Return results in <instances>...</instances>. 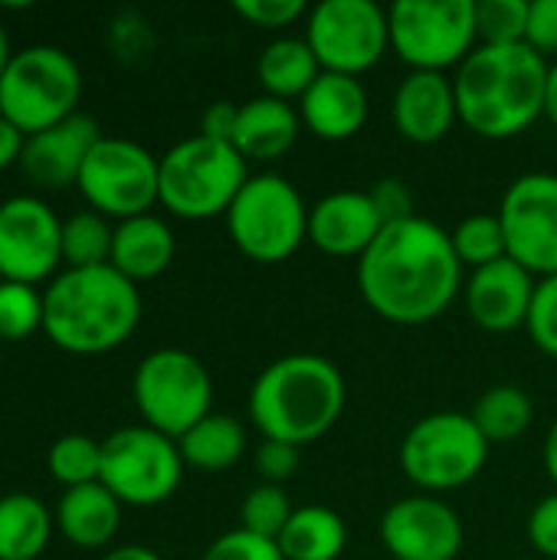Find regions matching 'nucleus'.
Listing matches in <instances>:
<instances>
[{
  "instance_id": "f257e3e1",
  "label": "nucleus",
  "mask_w": 557,
  "mask_h": 560,
  "mask_svg": "<svg viewBox=\"0 0 557 560\" xmlns=\"http://www.w3.org/2000/svg\"><path fill=\"white\" fill-rule=\"evenodd\" d=\"M358 289L394 325L440 318L463 289V262L453 236L423 217L387 223L358 259Z\"/></svg>"
},
{
  "instance_id": "f03ea898",
  "label": "nucleus",
  "mask_w": 557,
  "mask_h": 560,
  "mask_svg": "<svg viewBox=\"0 0 557 560\" xmlns=\"http://www.w3.org/2000/svg\"><path fill=\"white\" fill-rule=\"evenodd\" d=\"M548 69L529 43L476 46L453 79L460 118L483 138L522 135L545 115Z\"/></svg>"
},
{
  "instance_id": "7ed1b4c3",
  "label": "nucleus",
  "mask_w": 557,
  "mask_h": 560,
  "mask_svg": "<svg viewBox=\"0 0 557 560\" xmlns=\"http://www.w3.org/2000/svg\"><path fill=\"white\" fill-rule=\"evenodd\" d=\"M141 322V295L115 266L66 269L43 289V331L69 354H105Z\"/></svg>"
},
{
  "instance_id": "20e7f679",
  "label": "nucleus",
  "mask_w": 557,
  "mask_h": 560,
  "mask_svg": "<svg viewBox=\"0 0 557 560\" xmlns=\"http://www.w3.org/2000/svg\"><path fill=\"white\" fill-rule=\"evenodd\" d=\"M345 410V377L318 354L272 361L250 390V420L263 440L305 446L325 436Z\"/></svg>"
},
{
  "instance_id": "39448f33",
  "label": "nucleus",
  "mask_w": 557,
  "mask_h": 560,
  "mask_svg": "<svg viewBox=\"0 0 557 560\" xmlns=\"http://www.w3.org/2000/svg\"><path fill=\"white\" fill-rule=\"evenodd\" d=\"M246 180V158L233 144L194 135L161 158L158 200L174 217L210 220L233 207Z\"/></svg>"
},
{
  "instance_id": "423d86ee",
  "label": "nucleus",
  "mask_w": 557,
  "mask_h": 560,
  "mask_svg": "<svg viewBox=\"0 0 557 560\" xmlns=\"http://www.w3.org/2000/svg\"><path fill=\"white\" fill-rule=\"evenodd\" d=\"M82 72L59 46H26L10 56L0 79V115L23 135L46 131L76 115Z\"/></svg>"
},
{
  "instance_id": "0eeeda50",
  "label": "nucleus",
  "mask_w": 557,
  "mask_h": 560,
  "mask_svg": "<svg viewBox=\"0 0 557 560\" xmlns=\"http://www.w3.org/2000/svg\"><path fill=\"white\" fill-rule=\"evenodd\" d=\"M227 230L243 256L256 262H282L302 246V240H309V210L286 177L259 174L243 184L227 210Z\"/></svg>"
},
{
  "instance_id": "6e6552de",
  "label": "nucleus",
  "mask_w": 557,
  "mask_h": 560,
  "mask_svg": "<svg viewBox=\"0 0 557 560\" xmlns=\"http://www.w3.org/2000/svg\"><path fill=\"white\" fill-rule=\"evenodd\" d=\"M131 394L144 427L171 440H181L190 427L213 413V381L207 368L177 348L151 351L135 371Z\"/></svg>"
},
{
  "instance_id": "1a4fd4ad",
  "label": "nucleus",
  "mask_w": 557,
  "mask_h": 560,
  "mask_svg": "<svg viewBox=\"0 0 557 560\" xmlns=\"http://www.w3.org/2000/svg\"><path fill=\"white\" fill-rule=\"evenodd\" d=\"M489 459V440L469 413H430L410 427L401 466L427 492H450L473 482Z\"/></svg>"
},
{
  "instance_id": "9d476101",
  "label": "nucleus",
  "mask_w": 557,
  "mask_h": 560,
  "mask_svg": "<svg viewBox=\"0 0 557 560\" xmlns=\"http://www.w3.org/2000/svg\"><path fill=\"white\" fill-rule=\"evenodd\" d=\"M391 46L420 72L463 66L476 43V0H397L387 10Z\"/></svg>"
},
{
  "instance_id": "9b49d317",
  "label": "nucleus",
  "mask_w": 557,
  "mask_h": 560,
  "mask_svg": "<svg viewBox=\"0 0 557 560\" xmlns=\"http://www.w3.org/2000/svg\"><path fill=\"white\" fill-rule=\"evenodd\" d=\"M184 476L177 440L151 427H121L102 440V486L121 505H161Z\"/></svg>"
},
{
  "instance_id": "f8f14e48",
  "label": "nucleus",
  "mask_w": 557,
  "mask_h": 560,
  "mask_svg": "<svg viewBox=\"0 0 557 560\" xmlns=\"http://www.w3.org/2000/svg\"><path fill=\"white\" fill-rule=\"evenodd\" d=\"M161 187V158L128 138H98L89 151L79 190L102 217L131 220L148 213L158 203Z\"/></svg>"
},
{
  "instance_id": "ddd939ff",
  "label": "nucleus",
  "mask_w": 557,
  "mask_h": 560,
  "mask_svg": "<svg viewBox=\"0 0 557 560\" xmlns=\"http://www.w3.org/2000/svg\"><path fill=\"white\" fill-rule=\"evenodd\" d=\"M305 43L322 72L361 75L378 66L391 46V23L371 0H322L309 13Z\"/></svg>"
},
{
  "instance_id": "4468645a",
  "label": "nucleus",
  "mask_w": 557,
  "mask_h": 560,
  "mask_svg": "<svg viewBox=\"0 0 557 560\" xmlns=\"http://www.w3.org/2000/svg\"><path fill=\"white\" fill-rule=\"evenodd\" d=\"M509 259L532 276H557V174H525L509 184L499 210Z\"/></svg>"
},
{
  "instance_id": "2eb2a0df",
  "label": "nucleus",
  "mask_w": 557,
  "mask_h": 560,
  "mask_svg": "<svg viewBox=\"0 0 557 560\" xmlns=\"http://www.w3.org/2000/svg\"><path fill=\"white\" fill-rule=\"evenodd\" d=\"M62 262V220L39 197L0 203V279L36 285Z\"/></svg>"
},
{
  "instance_id": "dca6fc26",
  "label": "nucleus",
  "mask_w": 557,
  "mask_h": 560,
  "mask_svg": "<svg viewBox=\"0 0 557 560\" xmlns=\"http://www.w3.org/2000/svg\"><path fill=\"white\" fill-rule=\"evenodd\" d=\"M381 541L394 560H456L463 551V522L446 502L414 495L384 512Z\"/></svg>"
},
{
  "instance_id": "f3484780",
  "label": "nucleus",
  "mask_w": 557,
  "mask_h": 560,
  "mask_svg": "<svg viewBox=\"0 0 557 560\" xmlns=\"http://www.w3.org/2000/svg\"><path fill=\"white\" fill-rule=\"evenodd\" d=\"M98 138H102L98 121L92 115L76 112L46 131L26 135L20 164L26 177L39 187H49V190L69 187V184H79L82 164L89 151L98 144Z\"/></svg>"
},
{
  "instance_id": "a211bd4d",
  "label": "nucleus",
  "mask_w": 557,
  "mask_h": 560,
  "mask_svg": "<svg viewBox=\"0 0 557 560\" xmlns=\"http://www.w3.org/2000/svg\"><path fill=\"white\" fill-rule=\"evenodd\" d=\"M535 279L515 259H499L492 266L473 269L466 282V308L473 322L486 331H515L529 322L535 299Z\"/></svg>"
},
{
  "instance_id": "6ab92c4d",
  "label": "nucleus",
  "mask_w": 557,
  "mask_h": 560,
  "mask_svg": "<svg viewBox=\"0 0 557 560\" xmlns=\"http://www.w3.org/2000/svg\"><path fill=\"white\" fill-rule=\"evenodd\" d=\"M384 220L361 190H338L318 200L309 210V240L328 256H364L368 246L381 236Z\"/></svg>"
},
{
  "instance_id": "aec40b11",
  "label": "nucleus",
  "mask_w": 557,
  "mask_h": 560,
  "mask_svg": "<svg viewBox=\"0 0 557 560\" xmlns=\"http://www.w3.org/2000/svg\"><path fill=\"white\" fill-rule=\"evenodd\" d=\"M456 118H460V108H456L453 79H446L443 72L414 69L401 82V89L394 95V121L407 141L433 144V141L446 138V131L453 128Z\"/></svg>"
},
{
  "instance_id": "412c9836",
  "label": "nucleus",
  "mask_w": 557,
  "mask_h": 560,
  "mask_svg": "<svg viewBox=\"0 0 557 560\" xmlns=\"http://www.w3.org/2000/svg\"><path fill=\"white\" fill-rule=\"evenodd\" d=\"M302 121L325 141H345L361 131L368 118V92L358 75L322 72L302 95Z\"/></svg>"
},
{
  "instance_id": "4be33fe9",
  "label": "nucleus",
  "mask_w": 557,
  "mask_h": 560,
  "mask_svg": "<svg viewBox=\"0 0 557 560\" xmlns=\"http://www.w3.org/2000/svg\"><path fill=\"white\" fill-rule=\"evenodd\" d=\"M174 249H177V243H174L171 226L154 213H141V217L121 220L115 226L112 266L131 282L154 279L171 266Z\"/></svg>"
},
{
  "instance_id": "5701e85b",
  "label": "nucleus",
  "mask_w": 557,
  "mask_h": 560,
  "mask_svg": "<svg viewBox=\"0 0 557 560\" xmlns=\"http://www.w3.org/2000/svg\"><path fill=\"white\" fill-rule=\"evenodd\" d=\"M299 138V112L272 95L250 98L240 105V121L233 135V148L246 161H272L282 158Z\"/></svg>"
},
{
  "instance_id": "b1692460",
  "label": "nucleus",
  "mask_w": 557,
  "mask_h": 560,
  "mask_svg": "<svg viewBox=\"0 0 557 560\" xmlns=\"http://www.w3.org/2000/svg\"><path fill=\"white\" fill-rule=\"evenodd\" d=\"M121 525V502L102 486L66 489L56 505V528L79 548H105Z\"/></svg>"
},
{
  "instance_id": "393cba45",
  "label": "nucleus",
  "mask_w": 557,
  "mask_h": 560,
  "mask_svg": "<svg viewBox=\"0 0 557 560\" xmlns=\"http://www.w3.org/2000/svg\"><path fill=\"white\" fill-rule=\"evenodd\" d=\"M56 528L49 509L30 492L0 499V560H36Z\"/></svg>"
},
{
  "instance_id": "a878e982",
  "label": "nucleus",
  "mask_w": 557,
  "mask_h": 560,
  "mask_svg": "<svg viewBox=\"0 0 557 560\" xmlns=\"http://www.w3.org/2000/svg\"><path fill=\"white\" fill-rule=\"evenodd\" d=\"M276 545L286 560H338L348 545V528L338 512L305 505L292 512Z\"/></svg>"
},
{
  "instance_id": "bb28decb",
  "label": "nucleus",
  "mask_w": 557,
  "mask_h": 560,
  "mask_svg": "<svg viewBox=\"0 0 557 560\" xmlns=\"http://www.w3.org/2000/svg\"><path fill=\"white\" fill-rule=\"evenodd\" d=\"M256 75L266 95L289 102L295 95L302 98L312 89V82L322 75V66L305 39H276L263 49Z\"/></svg>"
},
{
  "instance_id": "cd10ccee",
  "label": "nucleus",
  "mask_w": 557,
  "mask_h": 560,
  "mask_svg": "<svg viewBox=\"0 0 557 560\" xmlns=\"http://www.w3.org/2000/svg\"><path fill=\"white\" fill-rule=\"evenodd\" d=\"M243 446H246V433L227 413L204 417L197 427H190L177 440V450H181L184 466H194V469H204V472H223V469H230L243 456Z\"/></svg>"
},
{
  "instance_id": "c85d7f7f",
  "label": "nucleus",
  "mask_w": 557,
  "mask_h": 560,
  "mask_svg": "<svg viewBox=\"0 0 557 560\" xmlns=\"http://www.w3.org/2000/svg\"><path fill=\"white\" fill-rule=\"evenodd\" d=\"M473 423L479 427V433L489 440V443H509V440H519L529 423H532V400L522 387H512V384H499V387H489L476 407H473Z\"/></svg>"
},
{
  "instance_id": "c756f323",
  "label": "nucleus",
  "mask_w": 557,
  "mask_h": 560,
  "mask_svg": "<svg viewBox=\"0 0 557 560\" xmlns=\"http://www.w3.org/2000/svg\"><path fill=\"white\" fill-rule=\"evenodd\" d=\"M115 226L98 210H79L62 220V262L66 269H95L112 266Z\"/></svg>"
},
{
  "instance_id": "7c9ffc66",
  "label": "nucleus",
  "mask_w": 557,
  "mask_h": 560,
  "mask_svg": "<svg viewBox=\"0 0 557 560\" xmlns=\"http://www.w3.org/2000/svg\"><path fill=\"white\" fill-rule=\"evenodd\" d=\"M49 472L66 489L92 486L102 479V443L85 433H66L49 446Z\"/></svg>"
},
{
  "instance_id": "2f4dec72",
  "label": "nucleus",
  "mask_w": 557,
  "mask_h": 560,
  "mask_svg": "<svg viewBox=\"0 0 557 560\" xmlns=\"http://www.w3.org/2000/svg\"><path fill=\"white\" fill-rule=\"evenodd\" d=\"M450 236H453V249L463 266L483 269V266H492L509 256V243H506L499 213H473Z\"/></svg>"
},
{
  "instance_id": "473e14b6",
  "label": "nucleus",
  "mask_w": 557,
  "mask_h": 560,
  "mask_svg": "<svg viewBox=\"0 0 557 560\" xmlns=\"http://www.w3.org/2000/svg\"><path fill=\"white\" fill-rule=\"evenodd\" d=\"M529 0H476V33L483 46H515L529 33Z\"/></svg>"
},
{
  "instance_id": "72a5a7b5",
  "label": "nucleus",
  "mask_w": 557,
  "mask_h": 560,
  "mask_svg": "<svg viewBox=\"0 0 557 560\" xmlns=\"http://www.w3.org/2000/svg\"><path fill=\"white\" fill-rule=\"evenodd\" d=\"M43 328V292L26 282L0 279V338L23 341Z\"/></svg>"
},
{
  "instance_id": "f704fd0d",
  "label": "nucleus",
  "mask_w": 557,
  "mask_h": 560,
  "mask_svg": "<svg viewBox=\"0 0 557 560\" xmlns=\"http://www.w3.org/2000/svg\"><path fill=\"white\" fill-rule=\"evenodd\" d=\"M292 518V505H289V495L282 486H256L246 499H243V509H240V528L250 532V535H259V538H269V541H279V535L286 532Z\"/></svg>"
},
{
  "instance_id": "c9c22d12",
  "label": "nucleus",
  "mask_w": 557,
  "mask_h": 560,
  "mask_svg": "<svg viewBox=\"0 0 557 560\" xmlns=\"http://www.w3.org/2000/svg\"><path fill=\"white\" fill-rule=\"evenodd\" d=\"M529 331H532V341L545 351L557 358V276H545L538 285H535V299H532V308H529Z\"/></svg>"
},
{
  "instance_id": "e433bc0d",
  "label": "nucleus",
  "mask_w": 557,
  "mask_h": 560,
  "mask_svg": "<svg viewBox=\"0 0 557 560\" xmlns=\"http://www.w3.org/2000/svg\"><path fill=\"white\" fill-rule=\"evenodd\" d=\"M200 560H286L279 545L269 541V538H259V535H250L243 528L236 532H227L220 535Z\"/></svg>"
},
{
  "instance_id": "4c0bfd02",
  "label": "nucleus",
  "mask_w": 557,
  "mask_h": 560,
  "mask_svg": "<svg viewBox=\"0 0 557 560\" xmlns=\"http://www.w3.org/2000/svg\"><path fill=\"white\" fill-rule=\"evenodd\" d=\"M233 10L256 26L279 30L305 13V0H233Z\"/></svg>"
},
{
  "instance_id": "58836bf2",
  "label": "nucleus",
  "mask_w": 557,
  "mask_h": 560,
  "mask_svg": "<svg viewBox=\"0 0 557 560\" xmlns=\"http://www.w3.org/2000/svg\"><path fill=\"white\" fill-rule=\"evenodd\" d=\"M299 469V446L279 443V440H263L256 450V472L263 476V482L269 486H282L286 479H292Z\"/></svg>"
},
{
  "instance_id": "ea45409f",
  "label": "nucleus",
  "mask_w": 557,
  "mask_h": 560,
  "mask_svg": "<svg viewBox=\"0 0 557 560\" xmlns=\"http://www.w3.org/2000/svg\"><path fill=\"white\" fill-rule=\"evenodd\" d=\"M368 194H371V200H374V207H378L384 226H387V223H401V220L417 217V213H414V194H410L407 184L397 180V177L378 180Z\"/></svg>"
},
{
  "instance_id": "a19ab883",
  "label": "nucleus",
  "mask_w": 557,
  "mask_h": 560,
  "mask_svg": "<svg viewBox=\"0 0 557 560\" xmlns=\"http://www.w3.org/2000/svg\"><path fill=\"white\" fill-rule=\"evenodd\" d=\"M525 43L535 52H557V0H532Z\"/></svg>"
},
{
  "instance_id": "79ce46f5",
  "label": "nucleus",
  "mask_w": 557,
  "mask_h": 560,
  "mask_svg": "<svg viewBox=\"0 0 557 560\" xmlns=\"http://www.w3.org/2000/svg\"><path fill=\"white\" fill-rule=\"evenodd\" d=\"M529 538L545 558H557V492L535 505L529 518Z\"/></svg>"
},
{
  "instance_id": "37998d69",
  "label": "nucleus",
  "mask_w": 557,
  "mask_h": 560,
  "mask_svg": "<svg viewBox=\"0 0 557 560\" xmlns=\"http://www.w3.org/2000/svg\"><path fill=\"white\" fill-rule=\"evenodd\" d=\"M236 121H240V105H233V102H213V105H207V112L200 118V135L210 138V141L233 144Z\"/></svg>"
},
{
  "instance_id": "c03bdc74",
  "label": "nucleus",
  "mask_w": 557,
  "mask_h": 560,
  "mask_svg": "<svg viewBox=\"0 0 557 560\" xmlns=\"http://www.w3.org/2000/svg\"><path fill=\"white\" fill-rule=\"evenodd\" d=\"M23 144H26V135H23L13 121H7V118L0 115V171L10 167L13 161H20Z\"/></svg>"
},
{
  "instance_id": "a18cd8bd",
  "label": "nucleus",
  "mask_w": 557,
  "mask_h": 560,
  "mask_svg": "<svg viewBox=\"0 0 557 560\" xmlns=\"http://www.w3.org/2000/svg\"><path fill=\"white\" fill-rule=\"evenodd\" d=\"M102 560H161L151 548H141V545H121L115 551H108Z\"/></svg>"
},
{
  "instance_id": "49530a36",
  "label": "nucleus",
  "mask_w": 557,
  "mask_h": 560,
  "mask_svg": "<svg viewBox=\"0 0 557 560\" xmlns=\"http://www.w3.org/2000/svg\"><path fill=\"white\" fill-rule=\"evenodd\" d=\"M545 115L555 121L557 128V62L548 69V92H545Z\"/></svg>"
},
{
  "instance_id": "de8ad7c7",
  "label": "nucleus",
  "mask_w": 557,
  "mask_h": 560,
  "mask_svg": "<svg viewBox=\"0 0 557 560\" xmlns=\"http://www.w3.org/2000/svg\"><path fill=\"white\" fill-rule=\"evenodd\" d=\"M545 469H548V476L555 479L557 486V420L555 427L548 430V440H545Z\"/></svg>"
},
{
  "instance_id": "09e8293b",
  "label": "nucleus",
  "mask_w": 557,
  "mask_h": 560,
  "mask_svg": "<svg viewBox=\"0 0 557 560\" xmlns=\"http://www.w3.org/2000/svg\"><path fill=\"white\" fill-rule=\"evenodd\" d=\"M10 43H7V30L0 26V79H3V69H7V62H10Z\"/></svg>"
},
{
  "instance_id": "8fccbe9b",
  "label": "nucleus",
  "mask_w": 557,
  "mask_h": 560,
  "mask_svg": "<svg viewBox=\"0 0 557 560\" xmlns=\"http://www.w3.org/2000/svg\"><path fill=\"white\" fill-rule=\"evenodd\" d=\"M0 203H3V200H0Z\"/></svg>"
}]
</instances>
